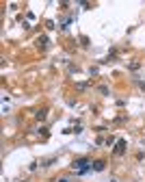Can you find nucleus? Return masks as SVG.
<instances>
[{
	"label": "nucleus",
	"mask_w": 145,
	"mask_h": 182,
	"mask_svg": "<svg viewBox=\"0 0 145 182\" xmlns=\"http://www.w3.org/2000/svg\"><path fill=\"white\" fill-rule=\"evenodd\" d=\"M74 171H76V176H87L89 171H91V161H89V156H82L78 158V161L72 163Z\"/></svg>",
	"instance_id": "1"
},
{
	"label": "nucleus",
	"mask_w": 145,
	"mask_h": 182,
	"mask_svg": "<svg viewBox=\"0 0 145 182\" xmlns=\"http://www.w3.org/2000/svg\"><path fill=\"white\" fill-rule=\"evenodd\" d=\"M104 169H106V163H104V161H93L91 163V171L100 173V171H104Z\"/></svg>",
	"instance_id": "2"
},
{
	"label": "nucleus",
	"mask_w": 145,
	"mask_h": 182,
	"mask_svg": "<svg viewBox=\"0 0 145 182\" xmlns=\"http://www.w3.org/2000/svg\"><path fill=\"white\" fill-rule=\"evenodd\" d=\"M124 150H126V141H124V139H119V141L115 143V150H113V154H117V156H119V154H124Z\"/></svg>",
	"instance_id": "3"
},
{
	"label": "nucleus",
	"mask_w": 145,
	"mask_h": 182,
	"mask_svg": "<svg viewBox=\"0 0 145 182\" xmlns=\"http://www.w3.org/2000/svg\"><path fill=\"white\" fill-rule=\"evenodd\" d=\"M46 117H48V108H39L37 113H35V119H37V122H44Z\"/></svg>",
	"instance_id": "4"
},
{
	"label": "nucleus",
	"mask_w": 145,
	"mask_h": 182,
	"mask_svg": "<svg viewBox=\"0 0 145 182\" xmlns=\"http://www.w3.org/2000/svg\"><path fill=\"white\" fill-rule=\"evenodd\" d=\"M37 44H39V48H41V50H46V46H48V37H46V35H41Z\"/></svg>",
	"instance_id": "5"
},
{
	"label": "nucleus",
	"mask_w": 145,
	"mask_h": 182,
	"mask_svg": "<svg viewBox=\"0 0 145 182\" xmlns=\"http://www.w3.org/2000/svg\"><path fill=\"white\" fill-rule=\"evenodd\" d=\"M54 163H56V156L48 158V161H41V167H50V165H54Z\"/></svg>",
	"instance_id": "6"
},
{
	"label": "nucleus",
	"mask_w": 145,
	"mask_h": 182,
	"mask_svg": "<svg viewBox=\"0 0 145 182\" xmlns=\"http://www.w3.org/2000/svg\"><path fill=\"white\" fill-rule=\"evenodd\" d=\"M139 67H141V65L136 63V61H130V63H128V69H132V72H136Z\"/></svg>",
	"instance_id": "7"
},
{
	"label": "nucleus",
	"mask_w": 145,
	"mask_h": 182,
	"mask_svg": "<svg viewBox=\"0 0 145 182\" xmlns=\"http://www.w3.org/2000/svg\"><path fill=\"white\" fill-rule=\"evenodd\" d=\"M37 132L41 134V137H44V139H48V137H50V132H48V128H46V126H44V128H39Z\"/></svg>",
	"instance_id": "8"
},
{
	"label": "nucleus",
	"mask_w": 145,
	"mask_h": 182,
	"mask_svg": "<svg viewBox=\"0 0 145 182\" xmlns=\"http://www.w3.org/2000/svg\"><path fill=\"white\" fill-rule=\"evenodd\" d=\"M69 69V74H76V72H80V67H76V65H67Z\"/></svg>",
	"instance_id": "9"
},
{
	"label": "nucleus",
	"mask_w": 145,
	"mask_h": 182,
	"mask_svg": "<svg viewBox=\"0 0 145 182\" xmlns=\"http://www.w3.org/2000/svg\"><path fill=\"white\" fill-rule=\"evenodd\" d=\"M78 132H82V124H76V128L72 130V134H78Z\"/></svg>",
	"instance_id": "10"
},
{
	"label": "nucleus",
	"mask_w": 145,
	"mask_h": 182,
	"mask_svg": "<svg viewBox=\"0 0 145 182\" xmlns=\"http://www.w3.org/2000/svg\"><path fill=\"white\" fill-rule=\"evenodd\" d=\"M89 87V83H76V89H80V91H82V89H87Z\"/></svg>",
	"instance_id": "11"
},
{
	"label": "nucleus",
	"mask_w": 145,
	"mask_h": 182,
	"mask_svg": "<svg viewBox=\"0 0 145 182\" xmlns=\"http://www.w3.org/2000/svg\"><path fill=\"white\" fill-rule=\"evenodd\" d=\"M97 91H100V93H102V95H108V93H111V91H108V89H106V87H97Z\"/></svg>",
	"instance_id": "12"
},
{
	"label": "nucleus",
	"mask_w": 145,
	"mask_h": 182,
	"mask_svg": "<svg viewBox=\"0 0 145 182\" xmlns=\"http://www.w3.org/2000/svg\"><path fill=\"white\" fill-rule=\"evenodd\" d=\"M80 44H82V48H87V46H89V39H87V37H80Z\"/></svg>",
	"instance_id": "13"
},
{
	"label": "nucleus",
	"mask_w": 145,
	"mask_h": 182,
	"mask_svg": "<svg viewBox=\"0 0 145 182\" xmlns=\"http://www.w3.org/2000/svg\"><path fill=\"white\" fill-rule=\"evenodd\" d=\"M78 7H80V9H89L91 5H89V2H78Z\"/></svg>",
	"instance_id": "14"
},
{
	"label": "nucleus",
	"mask_w": 145,
	"mask_h": 182,
	"mask_svg": "<svg viewBox=\"0 0 145 182\" xmlns=\"http://www.w3.org/2000/svg\"><path fill=\"white\" fill-rule=\"evenodd\" d=\"M136 83H139V87H141V89L145 91V80H136Z\"/></svg>",
	"instance_id": "15"
},
{
	"label": "nucleus",
	"mask_w": 145,
	"mask_h": 182,
	"mask_svg": "<svg viewBox=\"0 0 145 182\" xmlns=\"http://www.w3.org/2000/svg\"><path fill=\"white\" fill-rule=\"evenodd\" d=\"M56 182H67V178H61V180H56Z\"/></svg>",
	"instance_id": "16"
},
{
	"label": "nucleus",
	"mask_w": 145,
	"mask_h": 182,
	"mask_svg": "<svg viewBox=\"0 0 145 182\" xmlns=\"http://www.w3.org/2000/svg\"><path fill=\"white\" fill-rule=\"evenodd\" d=\"M108 182H117V180H115V178H113V180H108Z\"/></svg>",
	"instance_id": "17"
}]
</instances>
